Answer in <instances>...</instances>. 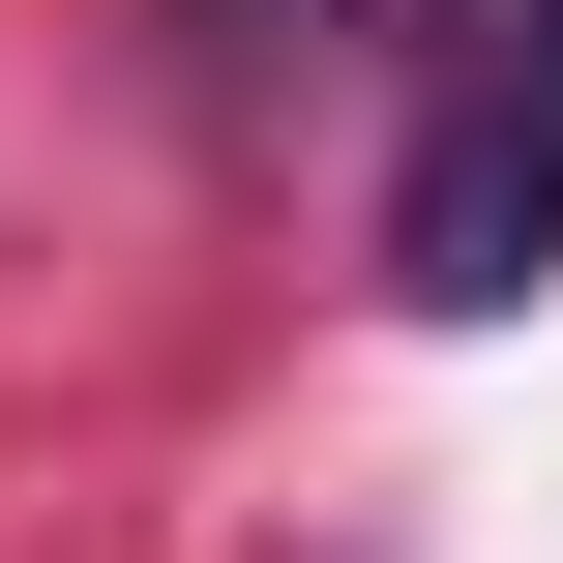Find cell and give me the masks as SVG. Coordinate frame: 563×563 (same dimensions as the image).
<instances>
[{
	"label": "cell",
	"instance_id": "1",
	"mask_svg": "<svg viewBox=\"0 0 563 563\" xmlns=\"http://www.w3.org/2000/svg\"><path fill=\"white\" fill-rule=\"evenodd\" d=\"M534 267H563V0H445V89H416V178H386V297L505 327Z\"/></svg>",
	"mask_w": 563,
	"mask_h": 563
},
{
	"label": "cell",
	"instance_id": "2",
	"mask_svg": "<svg viewBox=\"0 0 563 563\" xmlns=\"http://www.w3.org/2000/svg\"><path fill=\"white\" fill-rule=\"evenodd\" d=\"M208 89H297V59H356V30H445V0H148Z\"/></svg>",
	"mask_w": 563,
	"mask_h": 563
}]
</instances>
